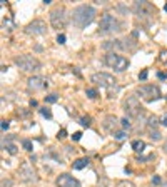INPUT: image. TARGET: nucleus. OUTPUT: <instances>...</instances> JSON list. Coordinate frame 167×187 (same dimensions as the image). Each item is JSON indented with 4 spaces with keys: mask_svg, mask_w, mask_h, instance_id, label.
Wrapping results in <instances>:
<instances>
[{
    "mask_svg": "<svg viewBox=\"0 0 167 187\" xmlns=\"http://www.w3.org/2000/svg\"><path fill=\"white\" fill-rule=\"evenodd\" d=\"M95 19V9L90 5H79L72 12V22L77 29H84Z\"/></svg>",
    "mask_w": 167,
    "mask_h": 187,
    "instance_id": "1",
    "label": "nucleus"
},
{
    "mask_svg": "<svg viewBox=\"0 0 167 187\" xmlns=\"http://www.w3.org/2000/svg\"><path fill=\"white\" fill-rule=\"evenodd\" d=\"M104 62L107 63L111 69L115 70V72H124V70L129 69V60H127L125 57H122V55L115 54V52H109V54H105Z\"/></svg>",
    "mask_w": 167,
    "mask_h": 187,
    "instance_id": "2",
    "label": "nucleus"
},
{
    "mask_svg": "<svg viewBox=\"0 0 167 187\" xmlns=\"http://www.w3.org/2000/svg\"><path fill=\"white\" fill-rule=\"evenodd\" d=\"M132 12L136 13L139 19H151V17L155 13V9H154V5H152L151 2H147V0H137V2H134V5H132Z\"/></svg>",
    "mask_w": 167,
    "mask_h": 187,
    "instance_id": "3",
    "label": "nucleus"
},
{
    "mask_svg": "<svg viewBox=\"0 0 167 187\" xmlns=\"http://www.w3.org/2000/svg\"><path fill=\"white\" fill-rule=\"evenodd\" d=\"M13 62H15V65L19 67V69H22L24 72H34V70L40 69V62L35 57H32V55H19V57L13 59Z\"/></svg>",
    "mask_w": 167,
    "mask_h": 187,
    "instance_id": "4",
    "label": "nucleus"
},
{
    "mask_svg": "<svg viewBox=\"0 0 167 187\" xmlns=\"http://www.w3.org/2000/svg\"><path fill=\"white\" fill-rule=\"evenodd\" d=\"M49 15H50L49 19H50L52 29H55V30L65 29V25H67V12H65L64 7H57V9L50 10Z\"/></svg>",
    "mask_w": 167,
    "mask_h": 187,
    "instance_id": "5",
    "label": "nucleus"
},
{
    "mask_svg": "<svg viewBox=\"0 0 167 187\" xmlns=\"http://www.w3.org/2000/svg\"><path fill=\"white\" fill-rule=\"evenodd\" d=\"M137 97H140L142 100H145V102H154V100H157V99H161V90H159L157 85H151V84L140 85L139 89H137Z\"/></svg>",
    "mask_w": 167,
    "mask_h": 187,
    "instance_id": "6",
    "label": "nucleus"
},
{
    "mask_svg": "<svg viewBox=\"0 0 167 187\" xmlns=\"http://www.w3.org/2000/svg\"><path fill=\"white\" fill-rule=\"evenodd\" d=\"M90 82H94L95 85L104 87V89H109V90H112L114 87L117 85V80L114 79V75H111V74H105V72H97V74H92Z\"/></svg>",
    "mask_w": 167,
    "mask_h": 187,
    "instance_id": "7",
    "label": "nucleus"
},
{
    "mask_svg": "<svg viewBox=\"0 0 167 187\" xmlns=\"http://www.w3.org/2000/svg\"><path fill=\"white\" fill-rule=\"evenodd\" d=\"M124 110H125V114L129 115V117H132V119L139 117L142 114V105L139 102V97H137V95H130V97L125 100V104H124Z\"/></svg>",
    "mask_w": 167,
    "mask_h": 187,
    "instance_id": "8",
    "label": "nucleus"
},
{
    "mask_svg": "<svg viewBox=\"0 0 167 187\" xmlns=\"http://www.w3.org/2000/svg\"><path fill=\"white\" fill-rule=\"evenodd\" d=\"M115 27H117V20H115L114 15H111V13H104V15L100 17V23H99L100 34H109V32L115 30Z\"/></svg>",
    "mask_w": 167,
    "mask_h": 187,
    "instance_id": "9",
    "label": "nucleus"
},
{
    "mask_svg": "<svg viewBox=\"0 0 167 187\" xmlns=\"http://www.w3.org/2000/svg\"><path fill=\"white\" fill-rule=\"evenodd\" d=\"M27 87L30 92H38V90H44L49 87V79H45V77L42 75H34L28 79L27 82Z\"/></svg>",
    "mask_w": 167,
    "mask_h": 187,
    "instance_id": "10",
    "label": "nucleus"
},
{
    "mask_svg": "<svg viewBox=\"0 0 167 187\" xmlns=\"http://www.w3.org/2000/svg\"><path fill=\"white\" fill-rule=\"evenodd\" d=\"M47 32V23L40 19H35L34 22H30L28 25L25 27V34L27 35H44Z\"/></svg>",
    "mask_w": 167,
    "mask_h": 187,
    "instance_id": "11",
    "label": "nucleus"
},
{
    "mask_svg": "<svg viewBox=\"0 0 167 187\" xmlns=\"http://www.w3.org/2000/svg\"><path fill=\"white\" fill-rule=\"evenodd\" d=\"M19 175L24 182H35L37 181V175H35V171L30 167L28 162H24L19 169Z\"/></svg>",
    "mask_w": 167,
    "mask_h": 187,
    "instance_id": "12",
    "label": "nucleus"
},
{
    "mask_svg": "<svg viewBox=\"0 0 167 187\" xmlns=\"http://www.w3.org/2000/svg\"><path fill=\"white\" fill-rule=\"evenodd\" d=\"M57 187H80V182L77 179H74L70 174H60L55 179Z\"/></svg>",
    "mask_w": 167,
    "mask_h": 187,
    "instance_id": "13",
    "label": "nucleus"
},
{
    "mask_svg": "<svg viewBox=\"0 0 167 187\" xmlns=\"http://www.w3.org/2000/svg\"><path fill=\"white\" fill-rule=\"evenodd\" d=\"M105 50H111V49H125V45L122 44V40H109L104 44Z\"/></svg>",
    "mask_w": 167,
    "mask_h": 187,
    "instance_id": "14",
    "label": "nucleus"
},
{
    "mask_svg": "<svg viewBox=\"0 0 167 187\" xmlns=\"http://www.w3.org/2000/svg\"><path fill=\"white\" fill-rule=\"evenodd\" d=\"M87 165H89V159L87 157H80V159H77V160L72 164V167L75 169V171H80V169H85Z\"/></svg>",
    "mask_w": 167,
    "mask_h": 187,
    "instance_id": "15",
    "label": "nucleus"
},
{
    "mask_svg": "<svg viewBox=\"0 0 167 187\" xmlns=\"http://www.w3.org/2000/svg\"><path fill=\"white\" fill-rule=\"evenodd\" d=\"M132 149L136 150V152H142V150L145 149V142H144V140H134V142H132Z\"/></svg>",
    "mask_w": 167,
    "mask_h": 187,
    "instance_id": "16",
    "label": "nucleus"
},
{
    "mask_svg": "<svg viewBox=\"0 0 167 187\" xmlns=\"http://www.w3.org/2000/svg\"><path fill=\"white\" fill-rule=\"evenodd\" d=\"M149 134H151V139L152 140H161L162 139V134L159 129H149Z\"/></svg>",
    "mask_w": 167,
    "mask_h": 187,
    "instance_id": "17",
    "label": "nucleus"
},
{
    "mask_svg": "<svg viewBox=\"0 0 167 187\" xmlns=\"http://www.w3.org/2000/svg\"><path fill=\"white\" fill-rule=\"evenodd\" d=\"M57 100H59V95H57V94H49V95H45V102H47V104H55Z\"/></svg>",
    "mask_w": 167,
    "mask_h": 187,
    "instance_id": "18",
    "label": "nucleus"
},
{
    "mask_svg": "<svg viewBox=\"0 0 167 187\" xmlns=\"http://www.w3.org/2000/svg\"><path fill=\"white\" fill-rule=\"evenodd\" d=\"M157 124H159V120L155 117H149V120H147V127H149V129H157Z\"/></svg>",
    "mask_w": 167,
    "mask_h": 187,
    "instance_id": "19",
    "label": "nucleus"
},
{
    "mask_svg": "<svg viewBox=\"0 0 167 187\" xmlns=\"http://www.w3.org/2000/svg\"><path fill=\"white\" fill-rule=\"evenodd\" d=\"M112 135H114V137H115V139H117V140H122V139H124V137H125V132H124V130H115V132H114V134H112Z\"/></svg>",
    "mask_w": 167,
    "mask_h": 187,
    "instance_id": "20",
    "label": "nucleus"
},
{
    "mask_svg": "<svg viewBox=\"0 0 167 187\" xmlns=\"http://www.w3.org/2000/svg\"><path fill=\"white\" fill-rule=\"evenodd\" d=\"M40 114L44 115L45 119H52V112H50V109H47V107H45V109H40Z\"/></svg>",
    "mask_w": 167,
    "mask_h": 187,
    "instance_id": "21",
    "label": "nucleus"
},
{
    "mask_svg": "<svg viewBox=\"0 0 167 187\" xmlns=\"http://www.w3.org/2000/svg\"><path fill=\"white\" fill-rule=\"evenodd\" d=\"M5 149H7V152L12 154V156H15V154H17V146H13V144H9Z\"/></svg>",
    "mask_w": 167,
    "mask_h": 187,
    "instance_id": "22",
    "label": "nucleus"
},
{
    "mask_svg": "<svg viewBox=\"0 0 167 187\" xmlns=\"http://www.w3.org/2000/svg\"><path fill=\"white\" fill-rule=\"evenodd\" d=\"M22 146H24V149H25L27 152H32V142H30L28 139L24 140V142H22Z\"/></svg>",
    "mask_w": 167,
    "mask_h": 187,
    "instance_id": "23",
    "label": "nucleus"
},
{
    "mask_svg": "<svg viewBox=\"0 0 167 187\" xmlns=\"http://www.w3.org/2000/svg\"><path fill=\"white\" fill-rule=\"evenodd\" d=\"M80 124H82L84 127H89L92 124V119L89 117V115H87V117H82V119H80Z\"/></svg>",
    "mask_w": 167,
    "mask_h": 187,
    "instance_id": "24",
    "label": "nucleus"
},
{
    "mask_svg": "<svg viewBox=\"0 0 167 187\" xmlns=\"http://www.w3.org/2000/svg\"><path fill=\"white\" fill-rule=\"evenodd\" d=\"M85 94H87L89 99H95V97H97V90H95V89H87V92H85Z\"/></svg>",
    "mask_w": 167,
    "mask_h": 187,
    "instance_id": "25",
    "label": "nucleus"
},
{
    "mask_svg": "<svg viewBox=\"0 0 167 187\" xmlns=\"http://www.w3.org/2000/svg\"><path fill=\"white\" fill-rule=\"evenodd\" d=\"M119 187H136V184H132V182H129V181H120Z\"/></svg>",
    "mask_w": 167,
    "mask_h": 187,
    "instance_id": "26",
    "label": "nucleus"
},
{
    "mask_svg": "<svg viewBox=\"0 0 167 187\" xmlns=\"http://www.w3.org/2000/svg\"><path fill=\"white\" fill-rule=\"evenodd\" d=\"M120 125H122L124 129H129V127H130V122L127 120V119H122V120H120Z\"/></svg>",
    "mask_w": 167,
    "mask_h": 187,
    "instance_id": "27",
    "label": "nucleus"
},
{
    "mask_svg": "<svg viewBox=\"0 0 167 187\" xmlns=\"http://www.w3.org/2000/svg\"><path fill=\"white\" fill-rule=\"evenodd\" d=\"M57 44H60V45L65 44V35H64V34H60L59 37H57Z\"/></svg>",
    "mask_w": 167,
    "mask_h": 187,
    "instance_id": "28",
    "label": "nucleus"
},
{
    "mask_svg": "<svg viewBox=\"0 0 167 187\" xmlns=\"http://www.w3.org/2000/svg\"><path fill=\"white\" fill-rule=\"evenodd\" d=\"M159 122H161L164 127H167V112H165V114H162V117H161V120H159Z\"/></svg>",
    "mask_w": 167,
    "mask_h": 187,
    "instance_id": "29",
    "label": "nucleus"
},
{
    "mask_svg": "<svg viewBox=\"0 0 167 187\" xmlns=\"http://www.w3.org/2000/svg\"><path fill=\"white\" fill-rule=\"evenodd\" d=\"M65 137H67V132H65V130H64V129L60 130L59 134H57V139H59V140H60V139H65Z\"/></svg>",
    "mask_w": 167,
    "mask_h": 187,
    "instance_id": "30",
    "label": "nucleus"
},
{
    "mask_svg": "<svg viewBox=\"0 0 167 187\" xmlns=\"http://www.w3.org/2000/svg\"><path fill=\"white\" fill-rule=\"evenodd\" d=\"M147 75H149L147 70H142V72L139 74V79H140V80H145V79H147Z\"/></svg>",
    "mask_w": 167,
    "mask_h": 187,
    "instance_id": "31",
    "label": "nucleus"
},
{
    "mask_svg": "<svg viewBox=\"0 0 167 187\" xmlns=\"http://www.w3.org/2000/svg\"><path fill=\"white\" fill-rule=\"evenodd\" d=\"M12 184H13L12 181H5V179L2 181V187H12Z\"/></svg>",
    "mask_w": 167,
    "mask_h": 187,
    "instance_id": "32",
    "label": "nucleus"
},
{
    "mask_svg": "<svg viewBox=\"0 0 167 187\" xmlns=\"http://www.w3.org/2000/svg\"><path fill=\"white\" fill-rule=\"evenodd\" d=\"M9 125H10V124H9V120H2V130H3V132H5L7 129H9Z\"/></svg>",
    "mask_w": 167,
    "mask_h": 187,
    "instance_id": "33",
    "label": "nucleus"
},
{
    "mask_svg": "<svg viewBox=\"0 0 167 187\" xmlns=\"http://www.w3.org/2000/svg\"><path fill=\"white\" fill-rule=\"evenodd\" d=\"M80 137H82V132H75V134L72 135V139H74V140H80Z\"/></svg>",
    "mask_w": 167,
    "mask_h": 187,
    "instance_id": "34",
    "label": "nucleus"
},
{
    "mask_svg": "<svg viewBox=\"0 0 167 187\" xmlns=\"http://www.w3.org/2000/svg\"><path fill=\"white\" fill-rule=\"evenodd\" d=\"M152 184H161V177H159V175L152 177Z\"/></svg>",
    "mask_w": 167,
    "mask_h": 187,
    "instance_id": "35",
    "label": "nucleus"
},
{
    "mask_svg": "<svg viewBox=\"0 0 167 187\" xmlns=\"http://www.w3.org/2000/svg\"><path fill=\"white\" fill-rule=\"evenodd\" d=\"M157 77H159V79H162V80H164L167 75H165V74H162V72H159V74H157Z\"/></svg>",
    "mask_w": 167,
    "mask_h": 187,
    "instance_id": "36",
    "label": "nucleus"
},
{
    "mask_svg": "<svg viewBox=\"0 0 167 187\" xmlns=\"http://www.w3.org/2000/svg\"><path fill=\"white\" fill-rule=\"evenodd\" d=\"M30 107H37V100H30Z\"/></svg>",
    "mask_w": 167,
    "mask_h": 187,
    "instance_id": "37",
    "label": "nucleus"
},
{
    "mask_svg": "<svg viewBox=\"0 0 167 187\" xmlns=\"http://www.w3.org/2000/svg\"><path fill=\"white\" fill-rule=\"evenodd\" d=\"M7 69H9L7 65H2V74H5V72H7Z\"/></svg>",
    "mask_w": 167,
    "mask_h": 187,
    "instance_id": "38",
    "label": "nucleus"
},
{
    "mask_svg": "<svg viewBox=\"0 0 167 187\" xmlns=\"http://www.w3.org/2000/svg\"><path fill=\"white\" fill-rule=\"evenodd\" d=\"M164 152H167V140H165V144H164Z\"/></svg>",
    "mask_w": 167,
    "mask_h": 187,
    "instance_id": "39",
    "label": "nucleus"
},
{
    "mask_svg": "<svg viewBox=\"0 0 167 187\" xmlns=\"http://www.w3.org/2000/svg\"><path fill=\"white\" fill-rule=\"evenodd\" d=\"M164 10H165V12H167V3H165V5H164Z\"/></svg>",
    "mask_w": 167,
    "mask_h": 187,
    "instance_id": "40",
    "label": "nucleus"
}]
</instances>
